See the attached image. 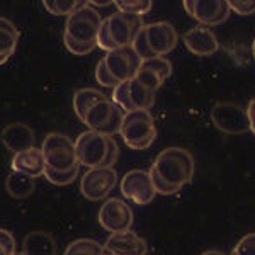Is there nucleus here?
<instances>
[{"mask_svg": "<svg viewBox=\"0 0 255 255\" xmlns=\"http://www.w3.org/2000/svg\"><path fill=\"white\" fill-rule=\"evenodd\" d=\"M75 151L79 163L87 168H113L118 162L119 148L113 136L85 131L75 139Z\"/></svg>", "mask_w": 255, "mask_h": 255, "instance_id": "f257e3e1", "label": "nucleus"}, {"mask_svg": "<svg viewBox=\"0 0 255 255\" xmlns=\"http://www.w3.org/2000/svg\"><path fill=\"white\" fill-rule=\"evenodd\" d=\"M151 168L157 170V174L168 184L182 189L194 177L196 163L189 150L180 146H170L160 151Z\"/></svg>", "mask_w": 255, "mask_h": 255, "instance_id": "f03ea898", "label": "nucleus"}, {"mask_svg": "<svg viewBox=\"0 0 255 255\" xmlns=\"http://www.w3.org/2000/svg\"><path fill=\"white\" fill-rule=\"evenodd\" d=\"M123 141L131 150H146L157 139V126L150 111L136 109L125 113L121 129H119Z\"/></svg>", "mask_w": 255, "mask_h": 255, "instance_id": "7ed1b4c3", "label": "nucleus"}, {"mask_svg": "<svg viewBox=\"0 0 255 255\" xmlns=\"http://www.w3.org/2000/svg\"><path fill=\"white\" fill-rule=\"evenodd\" d=\"M102 20L104 19L99 15V12L92 5H89V2H84L68 15L65 24V34L79 43H97Z\"/></svg>", "mask_w": 255, "mask_h": 255, "instance_id": "20e7f679", "label": "nucleus"}, {"mask_svg": "<svg viewBox=\"0 0 255 255\" xmlns=\"http://www.w3.org/2000/svg\"><path fill=\"white\" fill-rule=\"evenodd\" d=\"M46 167L55 170H72L79 167V158L75 151V141L61 133H49L41 145Z\"/></svg>", "mask_w": 255, "mask_h": 255, "instance_id": "39448f33", "label": "nucleus"}, {"mask_svg": "<svg viewBox=\"0 0 255 255\" xmlns=\"http://www.w3.org/2000/svg\"><path fill=\"white\" fill-rule=\"evenodd\" d=\"M123 119H125V111L118 108L109 97H106L87 111L84 123L89 126V131L104 134V136H113L119 133Z\"/></svg>", "mask_w": 255, "mask_h": 255, "instance_id": "423d86ee", "label": "nucleus"}, {"mask_svg": "<svg viewBox=\"0 0 255 255\" xmlns=\"http://www.w3.org/2000/svg\"><path fill=\"white\" fill-rule=\"evenodd\" d=\"M119 189H121V194L125 199L133 201L134 204H150L151 201L157 196V191H155L153 180H151L150 170H129L123 175L121 184H119Z\"/></svg>", "mask_w": 255, "mask_h": 255, "instance_id": "0eeeda50", "label": "nucleus"}, {"mask_svg": "<svg viewBox=\"0 0 255 255\" xmlns=\"http://www.w3.org/2000/svg\"><path fill=\"white\" fill-rule=\"evenodd\" d=\"M211 121L225 134H242L250 131L247 109L233 102L216 104L211 111Z\"/></svg>", "mask_w": 255, "mask_h": 255, "instance_id": "6e6552de", "label": "nucleus"}, {"mask_svg": "<svg viewBox=\"0 0 255 255\" xmlns=\"http://www.w3.org/2000/svg\"><path fill=\"white\" fill-rule=\"evenodd\" d=\"M134 213L131 206L119 197H109L99 209V223L111 233H121L131 230Z\"/></svg>", "mask_w": 255, "mask_h": 255, "instance_id": "1a4fd4ad", "label": "nucleus"}, {"mask_svg": "<svg viewBox=\"0 0 255 255\" xmlns=\"http://www.w3.org/2000/svg\"><path fill=\"white\" fill-rule=\"evenodd\" d=\"M118 174L114 168H89L80 180V192L89 201H104L116 187Z\"/></svg>", "mask_w": 255, "mask_h": 255, "instance_id": "9d476101", "label": "nucleus"}, {"mask_svg": "<svg viewBox=\"0 0 255 255\" xmlns=\"http://www.w3.org/2000/svg\"><path fill=\"white\" fill-rule=\"evenodd\" d=\"M104 61L108 65L109 72L118 82H129L138 75L139 68L143 65V60L138 56L133 46L116 48L113 51H108L104 56Z\"/></svg>", "mask_w": 255, "mask_h": 255, "instance_id": "9b49d317", "label": "nucleus"}, {"mask_svg": "<svg viewBox=\"0 0 255 255\" xmlns=\"http://www.w3.org/2000/svg\"><path fill=\"white\" fill-rule=\"evenodd\" d=\"M109 24V34L116 48H126L133 46L134 39L146 26L143 17L138 15H129L125 12H114L113 15L108 17Z\"/></svg>", "mask_w": 255, "mask_h": 255, "instance_id": "f8f14e48", "label": "nucleus"}, {"mask_svg": "<svg viewBox=\"0 0 255 255\" xmlns=\"http://www.w3.org/2000/svg\"><path fill=\"white\" fill-rule=\"evenodd\" d=\"M184 9L204 26H220L230 15L228 2L225 0H186Z\"/></svg>", "mask_w": 255, "mask_h": 255, "instance_id": "ddd939ff", "label": "nucleus"}, {"mask_svg": "<svg viewBox=\"0 0 255 255\" xmlns=\"http://www.w3.org/2000/svg\"><path fill=\"white\" fill-rule=\"evenodd\" d=\"M145 34L155 56H163L177 46L179 34L170 22H151L145 26Z\"/></svg>", "mask_w": 255, "mask_h": 255, "instance_id": "4468645a", "label": "nucleus"}, {"mask_svg": "<svg viewBox=\"0 0 255 255\" xmlns=\"http://www.w3.org/2000/svg\"><path fill=\"white\" fill-rule=\"evenodd\" d=\"M104 250L114 255H146L148 244L133 230H128L121 233H111L104 244Z\"/></svg>", "mask_w": 255, "mask_h": 255, "instance_id": "2eb2a0df", "label": "nucleus"}, {"mask_svg": "<svg viewBox=\"0 0 255 255\" xmlns=\"http://www.w3.org/2000/svg\"><path fill=\"white\" fill-rule=\"evenodd\" d=\"M2 141L7 146V150L14 151L15 155L34 148L36 136L31 126L24 125V123H12L2 131Z\"/></svg>", "mask_w": 255, "mask_h": 255, "instance_id": "dca6fc26", "label": "nucleus"}, {"mask_svg": "<svg viewBox=\"0 0 255 255\" xmlns=\"http://www.w3.org/2000/svg\"><path fill=\"white\" fill-rule=\"evenodd\" d=\"M182 41L189 51L197 56L215 55L218 51V48H220L218 39H216V36L213 34V31L203 26H197L194 29L187 31L186 34L182 36Z\"/></svg>", "mask_w": 255, "mask_h": 255, "instance_id": "f3484780", "label": "nucleus"}, {"mask_svg": "<svg viewBox=\"0 0 255 255\" xmlns=\"http://www.w3.org/2000/svg\"><path fill=\"white\" fill-rule=\"evenodd\" d=\"M12 170L31 175V177H34V179L36 177L44 175V170H46V160L43 157L41 148L34 146L27 151L15 153L14 158H12Z\"/></svg>", "mask_w": 255, "mask_h": 255, "instance_id": "a211bd4d", "label": "nucleus"}, {"mask_svg": "<svg viewBox=\"0 0 255 255\" xmlns=\"http://www.w3.org/2000/svg\"><path fill=\"white\" fill-rule=\"evenodd\" d=\"M22 252L26 255H55L56 242L46 232H31L22 242Z\"/></svg>", "mask_w": 255, "mask_h": 255, "instance_id": "6ab92c4d", "label": "nucleus"}, {"mask_svg": "<svg viewBox=\"0 0 255 255\" xmlns=\"http://www.w3.org/2000/svg\"><path fill=\"white\" fill-rule=\"evenodd\" d=\"M34 187H36L34 177L20 174V172H15V170H12L10 174L7 175L5 189L14 199H26V197H29L32 192H34Z\"/></svg>", "mask_w": 255, "mask_h": 255, "instance_id": "aec40b11", "label": "nucleus"}, {"mask_svg": "<svg viewBox=\"0 0 255 255\" xmlns=\"http://www.w3.org/2000/svg\"><path fill=\"white\" fill-rule=\"evenodd\" d=\"M19 41V31L9 19L0 17V65L14 55Z\"/></svg>", "mask_w": 255, "mask_h": 255, "instance_id": "412c9836", "label": "nucleus"}, {"mask_svg": "<svg viewBox=\"0 0 255 255\" xmlns=\"http://www.w3.org/2000/svg\"><path fill=\"white\" fill-rule=\"evenodd\" d=\"M106 99V94L101 92L97 89L92 87H85V89H79L75 94H73V109H75V114L79 116V119L84 121L85 116H87V111L92 108L96 102Z\"/></svg>", "mask_w": 255, "mask_h": 255, "instance_id": "4be33fe9", "label": "nucleus"}, {"mask_svg": "<svg viewBox=\"0 0 255 255\" xmlns=\"http://www.w3.org/2000/svg\"><path fill=\"white\" fill-rule=\"evenodd\" d=\"M155 94L157 92L145 87L136 77L133 80H129V99L133 102L134 109L150 111L151 106L155 104Z\"/></svg>", "mask_w": 255, "mask_h": 255, "instance_id": "5701e85b", "label": "nucleus"}, {"mask_svg": "<svg viewBox=\"0 0 255 255\" xmlns=\"http://www.w3.org/2000/svg\"><path fill=\"white\" fill-rule=\"evenodd\" d=\"M104 254V245L99 244L94 238H77L70 242L65 249L63 255H102Z\"/></svg>", "mask_w": 255, "mask_h": 255, "instance_id": "b1692460", "label": "nucleus"}, {"mask_svg": "<svg viewBox=\"0 0 255 255\" xmlns=\"http://www.w3.org/2000/svg\"><path fill=\"white\" fill-rule=\"evenodd\" d=\"M114 5L118 7V12L143 17V15L151 10L153 2L151 0H118V2H114Z\"/></svg>", "mask_w": 255, "mask_h": 255, "instance_id": "393cba45", "label": "nucleus"}, {"mask_svg": "<svg viewBox=\"0 0 255 255\" xmlns=\"http://www.w3.org/2000/svg\"><path fill=\"white\" fill-rule=\"evenodd\" d=\"M77 175H79V167L72 168V170H55V168L46 167L44 170V177L53 186H68L77 179Z\"/></svg>", "mask_w": 255, "mask_h": 255, "instance_id": "a878e982", "label": "nucleus"}, {"mask_svg": "<svg viewBox=\"0 0 255 255\" xmlns=\"http://www.w3.org/2000/svg\"><path fill=\"white\" fill-rule=\"evenodd\" d=\"M82 3L84 2H77V0H44L43 5L53 15H70Z\"/></svg>", "mask_w": 255, "mask_h": 255, "instance_id": "bb28decb", "label": "nucleus"}, {"mask_svg": "<svg viewBox=\"0 0 255 255\" xmlns=\"http://www.w3.org/2000/svg\"><path fill=\"white\" fill-rule=\"evenodd\" d=\"M141 68H146V70H150V72H153L162 82H165L168 77L172 75V63L163 58V56H157V58L143 61Z\"/></svg>", "mask_w": 255, "mask_h": 255, "instance_id": "cd10ccee", "label": "nucleus"}, {"mask_svg": "<svg viewBox=\"0 0 255 255\" xmlns=\"http://www.w3.org/2000/svg\"><path fill=\"white\" fill-rule=\"evenodd\" d=\"M113 102L121 108L125 113H131V111H136L129 99V82H121L116 89L113 90Z\"/></svg>", "mask_w": 255, "mask_h": 255, "instance_id": "c85d7f7f", "label": "nucleus"}, {"mask_svg": "<svg viewBox=\"0 0 255 255\" xmlns=\"http://www.w3.org/2000/svg\"><path fill=\"white\" fill-rule=\"evenodd\" d=\"M96 80L102 85V87H111V89H116L118 85L121 84V82H118L113 77V73L109 72V68H108V65H106L104 58L99 61L97 67H96Z\"/></svg>", "mask_w": 255, "mask_h": 255, "instance_id": "c756f323", "label": "nucleus"}, {"mask_svg": "<svg viewBox=\"0 0 255 255\" xmlns=\"http://www.w3.org/2000/svg\"><path fill=\"white\" fill-rule=\"evenodd\" d=\"M63 43H65V48H67L72 55H79V56L89 55L90 51H94V49L97 48V43H90V44L79 43V41L72 39L67 34H63Z\"/></svg>", "mask_w": 255, "mask_h": 255, "instance_id": "7c9ffc66", "label": "nucleus"}, {"mask_svg": "<svg viewBox=\"0 0 255 255\" xmlns=\"http://www.w3.org/2000/svg\"><path fill=\"white\" fill-rule=\"evenodd\" d=\"M133 48H134V51L138 53V56L143 61L151 60V58H157V56H155V53L151 51L150 44H148V39H146V34H145V27H143V31L138 34V38L134 39Z\"/></svg>", "mask_w": 255, "mask_h": 255, "instance_id": "2f4dec72", "label": "nucleus"}, {"mask_svg": "<svg viewBox=\"0 0 255 255\" xmlns=\"http://www.w3.org/2000/svg\"><path fill=\"white\" fill-rule=\"evenodd\" d=\"M150 175H151V180H153V186H155V191H157V194L172 196V194H175V192L180 191V187L172 186V184H168L167 180H163L162 177L157 174V170H153V168H150Z\"/></svg>", "mask_w": 255, "mask_h": 255, "instance_id": "473e14b6", "label": "nucleus"}, {"mask_svg": "<svg viewBox=\"0 0 255 255\" xmlns=\"http://www.w3.org/2000/svg\"><path fill=\"white\" fill-rule=\"evenodd\" d=\"M235 255H255V233H247L232 250Z\"/></svg>", "mask_w": 255, "mask_h": 255, "instance_id": "72a5a7b5", "label": "nucleus"}, {"mask_svg": "<svg viewBox=\"0 0 255 255\" xmlns=\"http://www.w3.org/2000/svg\"><path fill=\"white\" fill-rule=\"evenodd\" d=\"M97 48L104 49V51H113V49H116V44L113 43V39H111V34H109L108 19L102 20L101 29H99V34H97Z\"/></svg>", "mask_w": 255, "mask_h": 255, "instance_id": "f704fd0d", "label": "nucleus"}, {"mask_svg": "<svg viewBox=\"0 0 255 255\" xmlns=\"http://www.w3.org/2000/svg\"><path fill=\"white\" fill-rule=\"evenodd\" d=\"M136 79L141 82V84L145 85V87L153 90V92H157V90L163 85V82L160 80L153 72H150V70H146V68H139Z\"/></svg>", "mask_w": 255, "mask_h": 255, "instance_id": "c9c22d12", "label": "nucleus"}, {"mask_svg": "<svg viewBox=\"0 0 255 255\" xmlns=\"http://www.w3.org/2000/svg\"><path fill=\"white\" fill-rule=\"evenodd\" d=\"M15 254V238L5 228H0V255Z\"/></svg>", "mask_w": 255, "mask_h": 255, "instance_id": "e433bc0d", "label": "nucleus"}, {"mask_svg": "<svg viewBox=\"0 0 255 255\" xmlns=\"http://www.w3.org/2000/svg\"><path fill=\"white\" fill-rule=\"evenodd\" d=\"M228 7L238 15H250L255 12V0H228Z\"/></svg>", "mask_w": 255, "mask_h": 255, "instance_id": "4c0bfd02", "label": "nucleus"}, {"mask_svg": "<svg viewBox=\"0 0 255 255\" xmlns=\"http://www.w3.org/2000/svg\"><path fill=\"white\" fill-rule=\"evenodd\" d=\"M247 116H249V125H250V131L255 134V99L249 102L247 106Z\"/></svg>", "mask_w": 255, "mask_h": 255, "instance_id": "58836bf2", "label": "nucleus"}, {"mask_svg": "<svg viewBox=\"0 0 255 255\" xmlns=\"http://www.w3.org/2000/svg\"><path fill=\"white\" fill-rule=\"evenodd\" d=\"M114 2H111V0H90L89 2V5H92L94 9L96 7H109V5H113Z\"/></svg>", "mask_w": 255, "mask_h": 255, "instance_id": "ea45409f", "label": "nucleus"}, {"mask_svg": "<svg viewBox=\"0 0 255 255\" xmlns=\"http://www.w3.org/2000/svg\"><path fill=\"white\" fill-rule=\"evenodd\" d=\"M201 255H226V254H223L221 250H206V252H203Z\"/></svg>", "mask_w": 255, "mask_h": 255, "instance_id": "a19ab883", "label": "nucleus"}, {"mask_svg": "<svg viewBox=\"0 0 255 255\" xmlns=\"http://www.w3.org/2000/svg\"><path fill=\"white\" fill-rule=\"evenodd\" d=\"M252 55H254V61H255V39H254V43H252Z\"/></svg>", "mask_w": 255, "mask_h": 255, "instance_id": "79ce46f5", "label": "nucleus"}, {"mask_svg": "<svg viewBox=\"0 0 255 255\" xmlns=\"http://www.w3.org/2000/svg\"><path fill=\"white\" fill-rule=\"evenodd\" d=\"M14 255H26V254H24V252H15Z\"/></svg>", "mask_w": 255, "mask_h": 255, "instance_id": "37998d69", "label": "nucleus"}, {"mask_svg": "<svg viewBox=\"0 0 255 255\" xmlns=\"http://www.w3.org/2000/svg\"><path fill=\"white\" fill-rule=\"evenodd\" d=\"M102 255H114V254H109V252H106V254H102Z\"/></svg>", "mask_w": 255, "mask_h": 255, "instance_id": "c03bdc74", "label": "nucleus"}, {"mask_svg": "<svg viewBox=\"0 0 255 255\" xmlns=\"http://www.w3.org/2000/svg\"><path fill=\"white\" fill-rule=\"evenodd\" d=\"M230 255H235V254H230Z\"/></svg>", "mask_w": 255, "mask_h": 255, "instance_id": "a18cd8bd", "label": "nucleus"}]
</instances>
